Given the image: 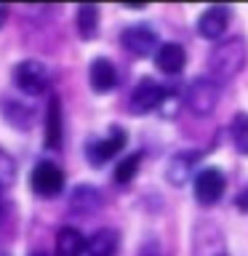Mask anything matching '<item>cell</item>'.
I'll list each match as a JSON object with an SVG mask.
<instances>
[{
  "instance_id": "obj_16",
  "label": "cell",
  "mask_w": 248,
  "mask_h": 256,
  "mask_svg": "<svg viewBox=\"0 0 248 256\" xmlns=\"http://www.w3.org/2000/svg\"><path fill=\"white\" fill-rule=\"evenodd\" d=\"M54 256H86V235L78 227H59L54 240Z\"/></svg>"
},
{
  "instance_id": "obj_13",
  "label": "cell",
  "mask_w": 248,
  "mask_h": 256,
  "mask_svg": "<svg viewBox=\"0 0 248 256\" xmlns=\"http://www.w3.org/2000/svg\"><path fill=\"white\" fill-rule=\"evenodd\" d=\"M46 147L48 150H62L64 144V115H62V99L51 96L46 107Z\"/></svg>"
},
{
  "instance_id": "obj_17",
  "label": "cell",
  "mask_w": 248,
  "mask_h": 256,
  "mask_svg": "<svg viewBox=\"0 0 248 256\" xmlns=\"http://www.w3.org/2000/svg\"><path fill=\"white\" fill-rule=\"evenodd\" d=\"M198 152H179L168 160V168H166V179L174 184V187H184L190 182L192 171H195V163H198Z\"/></svg>"
},
{
  "instance_id": "obj_8",
  "label": "cell",
  "mask_w": 248,
  "mask_h": 256,
  "mask_svg": "<svg viewBox=\"0 0 248 256\" xmlns=\"http://www.w3.org/2000/svg\"><path fill=\"white\" fill-rule=\"evenodd\" d=\"M192 187H195V200L200 206H216L227 190V176L219 166H206L198 171Z\"/></svg>"
},
{
  "instance_id": "obj_11",
  "label": "cell",
  "mask_w": 248,
  "mask_h": 256,
  "mask_svg": "<svg viewBox=\"0 0 248 256\" xmlns=\"http://www.w3.org/2000/svg\"><path fill=\"white\" fill-rule=\"evenodd\" d=\"M88 83H91L94 94H112L118 88V67L112 64V59L107 56H96V59L88 64Z\"/></svg>"
},
{
  "instance_id": "obj_7",
  "label": "cell",
  "mask_w": 248,
  "mask_h": 256,
  "mask_svg": "<svg viewBox=\"0 0 248 256\" xmlns=\"http://www.w3.org/2000/svg\"><path fill=\"white\" fill-rule=\"evenodd\" d=\"M163 99H166V86H160L155 78H142L128 96V112L131 115H150V112L160 110Z\"/></svg>"
},
{
  "instance_id": "obj_18",
  "label": "cell",
  "mask_w": 248,
  "mask_h": 256,
  "mask_svg": "<svg viewBox=\"0 0 248 256\" xmlns=\"http://www.w3.org/2000/svg\"><path fill=\"white\" fill-rule=\"evenodd\" d=\"M0 112H3V118L16 128V131H30L32 123H35V110L27 107L24 102L3 99V102H0Z\"/></svg>"
},
{
  "instance_id": "obj_25",
  "label": "cell",
  "mask_w": 248,
  "mask_h": 256,
  "mask_svg": "<svg viewBox=\"0 0 248 256\" xmlns=\"http://www.w3.org/2000/svg\"><path fill=\"white\" fill-rule=\"evenodd\" d=\"M235 208H238V211H243V214H248V184H246V187H240V192L235 195Z\"/></svg>"
},
{
  "instance_id": "obj_23",
  "label": "cell",
  "mask_w": 248,
  "mask_h": 256,
  "mask_svg": "<svg viewBox=\"0 0 248 256\" xmlns=\"http://www.w3.org/2000/svg\"><path fill=\"white\" fill-rule=\"evenodd\" d=\"M11 216H14V206H11V200L6 198V192H0V230H6V227H8Z\"/></svg>"
},
{
  "instance_id": "obj_20",
  "label": "cell",
  "mask_w": 248,
  "mask_h": 256,
  "mask_svg": "<svg viewBox=\"0 0 248 256\" xmlns=\"http://www.w3.org/2000/svg\"><path fill=\"white\" fill-rule=\"evenodd\" d=\"M142 152H131V155H126L120 163L115 166V174H112V179H115V184H131L136 179V174H139L142 168Z\"/></svg>"
},
{
  "instance_id": "obj_21",
  "label": "cell",
  "mask_w": 248,
  "mask_h": 256,
  "mask_svg": "<svg viewBox=\"0 0 248 256\" xmlns=\"http://www.w3.org/2000/svg\"><path fill=\"white\" fill-rule=\"evenodd\" d=\"M230 142L240 155H248V112H238L230 123Z\"/></svg>"
},
{
  "instance_id": "obj_15",
  "label": "cell",
  "mask_w": 248,
  "mask_h": 256,
  "mask_svg": "<svg viewBox=\"0 0 248 256\" xmlns=\"http://www.w3.org/2000/svg\"><path fill=\"white\" fill-rule=\"evenodd\" d=\"M120 251V232L115 227H102L86 240L88 256H118Z\"/></svg>"
},
{
  "instance_id": "obj_22",
  "label": "cell",
  "mask_w": 248,
  "mask_h": 256,
  "mask_svg": "<svg viewBox=\"0 0 248 256\" xmlns=\"http://www.w3.org/2000/svg\"><path fill=\"white\" fill-rule=\"evenodd\" d=\"M16 179H19V166H16L11 152L0 147V192L11 190L16 184Z\"/></svg>"
},
{
  "instance_id": "obj_9",
  "label": "cell",
  "mask_w": 248,
  "mask_h": 256,
  "mask_svg": "<svg viewBox=\"0 0 248 256\" xmlns=\"http://www.w3.org/2000/svg\"><path fill=\"white\" fill-rule=\"evenodd\" d=\"M120 43H123V48L128 54L144 59V56H152L160 48V38L147 24H131V27H126L120 32Z\"/></svg>"
},
{
  "instance_id": "obj_1",
  "label": "cell",
  "mask_w": 248,
  "mask_h": 256,
  "mask_svg": "<svg viewBox=\"0 0 248 256\" xmlns=\"http://www.w3.org/2000/svg\"><path fill=\"white\" fill-rule=\"evenodd\" d=\"M248 62V43L246 38H222L219 43L211 48V56H208V70H211V78H216L219 83H227V80L238 78L243 72Z\"/></svg>"
},
{
  "instance_id": "obj_12",
  "label": "cell",
  "mask_w": 248,
  "mask_h": 256,
  "mask_svg": "<svg viewBox=\"0 0 248 256\" xmlns=\"http://www.w3.org/2000/svg\"><path fill=\"white\" fill-rule=\"evenodd\" d=\"M102 203H104L102 190L94 187V184H78L70 192V200H67L72 216H94L102 208Z\"/></svg>"
},
{
  "instance_id": "obj_24",
  "label": "cell",
  "mask_w": 248,
  "mask_h": 256,
  "mask_svg": "<svg viewBox=\"0 0 248 256\" xmlns=\"http://www.w3.org/2000/svg\"><path fill=\"white\" fill-rule=\"evenodd\" d=\"M136 256H163V248H160V243L155 238H147L139 246V254H136Z\"/></svg>"
},
{
  "instance_id": "obj_4",
  "label": "cell",
  "mask_w": 248,
  "mask_h": 256,
  "mask_svg": "<svg viewBox=\"0 0 248 256\" xmlns=\"http://www.w3.org/2000/svg\"><path fill=\"white\" fill-rule=\"evenodd\" d=\"M192 256H230L224 230L216 222H198L192 230Z\"/></svg>"
},
{
  "instance_id": "obj_5",
  "label": "cell",
  "mask_w": 248,
  "mask_h": 256,
  "mask_svg": "<svg viewBox=\"0 0 248 256\" xmlns=\"http://www.w3.org/2000/svg\"><path fill=\"white\" fill-rule=\"evenodd\" d=\"M30 187L38 198L54 200L64 192V171L54 160H38L30 174Z\"/></svg>"
},
{
  "instance_id": "obj_2",
  "label": "cell",
  "mask_w": 248,
  "mask_h": 256,
  "mask_svg": "<svg viewBox=\"0 0 248 256\" xmlns=\"http://www.w3.org/2000/svg\"><path fill=\"white\" fill-rule=\"evenodd\" d=\"M219 99H222V83L211 75H198L187 86V91H184V104L198 118L211 115L216 110V104H219Z\"/></svg>"
},
{
  "instance_id": "obj_27",
  "label": "cell",
  "mask_w": 248,
  "mask_h": 256,
  "mask_svg": "<svg viewBox=\"0 0 248 256\" xmlns=\"http://www.w3.org/2000/svg\"><path fill=\"white\" fill-rule=\"evenodd\" d=\"M30 256H51V254H46V251H32Z\"/></svg>"
},
{
  "instance_id": "obj_3",
  "label": "cell",
  "mask_w": 248,
  "mask_h": 256,
  "mask_svg": "<svg viewBox=\"0 0 248 256\" xmlns=\"http://www.w3.org/2000/svg\"><path fill=\"white\" fill-rule=\"evenodd\" d=\"M14 86L24 96H43L51 88V72L40 59H22L14 67Z\"/></svg>"
},
{
  "instance_id": "obj_26",
  "label": "cell",
  "mask_w": 248,
  "mask_h": 256,
  "mask_svg": "<svg viewBox=\"0 0 248 256\" xmlns=\"http://www.w3.org/2000/svg\"><path fill=\"white\" fill-rule=\"evenodd\" d=\"M6 22H8V6L0 3V30L6 27Z\"/></svg>"
},
{
  "instance_id": "obj_10",
  "label": "cell",
  "mask_w": 248,
  "mask_h": 256,
  "mask_svg": "<svg viewBox=\"0 0 248 256\" xmlns=\"http://www.w3.org/2000/svg\"><path fill=\"white\" fill-rule=\"evenodd\" d=\"M230 19H232V8L230 6H211L200 14L198 19V35L206 38V40H219L227 35V27H230Z\"/></svg>"
},
{
  "instance_id": "obj_6",
  "label": "cell",
  "mask_w": 248,
  "mask_h": 256,
  "mask_svg": "<svg viewBox=\"0 0 248 256\" xmlns=\"http://www.w3.org/2000/svg\"><path fill=\"white\" fill-rule=\"evenodd\" d=\"M126 144H128V134L120 126H110V131L104 136L91 139L86 144V158H88V163H91V166L99 168L104 163H110L112 158H118L120 152L126 150Z\"/></svg>"
},
{
  "instance_id": "obj_14",
  "label": "cell",
  "mask_w": 248,
  "mask_h": 256,
  "mask_svg": "<svg viewBox=\"0 0 248 256\" xmlns=\"http://www.w3.org/2000/svg\"><path fill=\"white\" fill-rule=\"evenodd\" d=\"M155 64L163 75H179L187 64V51L182 43H160L155 51Z\"/></svg>"
},
{
  "instance_id": "obj_19",
  "label": "cell",
  "mask_w": 248,
  "mask_h": 256,
  "mask_svg": "<svg viewBox=\"0 0 248 256\" xmlns=\"http://www.w3.org/2000/svg\"><path fill=\"white\" fill-rule=\"evenodd\" d=\"M75 27H78L80 40H94L96 35H99V6H94V3L78 6Z\"/></svg>"
}]
</instances>
